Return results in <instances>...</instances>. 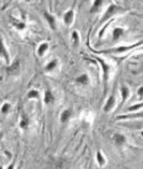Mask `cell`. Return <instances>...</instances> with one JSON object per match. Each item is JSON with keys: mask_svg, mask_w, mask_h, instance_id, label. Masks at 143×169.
<instances>
[{"mask_svg": "<svg viewBox=\"0 0 143 169\" xmlns=\"http://www.w3.org/2000/svg\"><path fill=\"white\" fill-rule=\"evenodd\" d=\"M118 10V7L115 5H111L109 6V8L107 9V11H106V15H105L104 19H103V20H106V19H107L109 18V17L113 16L114 15V13L116 11Z\"/></svg>", "mask_w": 143, "mask_h": 169, "instance_id": "1", "label": "cell"}, {"mask_svg": "<svg viewBox=\"0 0 143 169\" xmlns=\"http://www.w3.org/2000/svg\"><path fill=\"white\" fill-rule=\"evenodd\" d=\"M19 70V63L18 61H16L15 63H13L12 65H11L8 68V72L10 74H15L16 72H18Z\"/></svg>", "mask_w": 143, "mask_h": 169, "instance_id": "2", "label": "cell"}, {"mask_svg": "<svg viewBox=\"0 0 143 169\" xmlns=\"http://www.w3.org/2000/svg\"><path fill=\"white\" fill-rule=\"evenodd\" d=\"M0 55L3 56L6 59V62H9V57H8L7 51L5 50V47H4V44H3V42L1 40H0Z\"/></svg>", "mask_w": 143, "mask_h": 169, "instance_id": "3", "label": "cell"}, {"mask_svg": "<svg viewBox=\"0 0 143 169\" xmlns=\"http://www.w3.org/2000/svg\"><path fill=\"white\" fill-rule=\"evenodd\" d=\"M72 19H73V11H69L66 13L65 15V22H66V24H69L72 23Z\"/></svg>", "mask_w": 143, "mask_h": 169, "instance_id": "4", "label": "cell"}, {"mask_svg": "<svg viewBox=\"0 0 143 169\" xmlns=\"http://www.w3.org/2000/svg\"><path fill=\"white\" fill-rule=\"evenodd\" d=\"M45 17L46 18V19H47L48 23L50 24L51 27L52 28V29H55V19H54L52 16H51V15H50L49 13H47V12L45 13Z\"/></svg>", "mask_w": 143, "mask_h": 169, "instance_id": "5", "label": "cell"}, {"mask_svg": "<svg viewBox=\"0 0 143 169\" xmlns=\"http://www.w3.org/2000/svg\"><path fill=\"white\" fill-rule=\"evenodd\" d=\"M114 97H110V99H108V101H107V103H106V106H105V111H109L111 108H112L113 106H114Z\"/></svg>", "mask_w": 143, "mask_h": 169, "instance_id": "6", "label": "cell"}, {"mask_svg": "<svg viewBox=\"0 0 143 169\" xmlns=\"http://www.w3.org/2000/svg\"><path fill=\"white\" fill-rule=\"evenodd\" d=\"M114 140H115V142L118 144V145H122L123 143L125 142V137L123 135H120V134H116L114 136Z\"/></svg>", "mask_w": 143, "mask_h": 169, "instance_id": "7", "label": "cell"}, {"mask_svg": "<svg viewBox=\"0 0 143 169\" xmlns=\"http://www.w3.org/2000/svg\"><path fill=\"white\" fill-rule=\"evenodd\" d=\"M123 30L121 28H116L115 30L114 31V39H117L120 37L121 35L123 34Z\"/></svg>", "mask_w": 143, "mask_h": 169, "instance_id": "8", "label": "cell"}, {"mask_svg": "<svg viewBox=\"0 0 143 169\" xmlns=\"http://www.w3.org/2000/svg\"><path fill=\"white\" fill-rule=\"evenodd\" d=\"M70 115H71V112H70V111H65V112H63V113L61 114V121L62 122H66V120H68L70 118Z\"/></svg>", "mask_w": 143, "mask_h": 169, "instance_id": "9", "label": "cell"}, {"mask_svg": "<svg viewBox=\"0 0 143 169\" xmlns=\"http://www.w3.org/2000/svg\"><path fill=\"white\" fill-rule=\"evenodd\" d=\"M101 4H102V0H95V2H94V5H93V8H92V10H91V11H92V12L96 11L99 8V6L101 5Z\"/></svg>", "mask_w": 143, "mask_h": 169, "instance_id": "10", "label": "cell"}, {"mask_svg": "<svg viewBox=\"0 0 143 169\" xmlns=\"http://www.w3.org/2000/svg\"><path fill=\"white\" fill-rule=\"evenodd\" d=\"M47 48H48V44H41V45L39 46V55L42 56V55H43V53H44V52H46Z\"/></svg>", "mask_w": 143, "mask_h": 169, "instance_id": "11", "label": "cell"}, {"mask_svg": "<svg viewBox=\"0 0 143 169\" xmlns=\"http://www.w3.org/2000/svg\"><path fill=\"white\" fill-rule=\"evenodd\" d=\"M77 81L80 84H86L88 82V78L86 75H82L77 79Z\"/></svg>", "mask_w": 143, "mask_h": 169, "instance_id": "12", "label": "cell"}, {"mask_svg": "<svg viewBox=\"0 0 143 169\" xmlns=\"http://www.w3.org/2000/svg\"><path fill=\"white\" fill-rule=\"evenodd\" d=\"M53 100V97L52 95H51V93L50 92H47L46 93V98H45V102H46V104L50 103V102H51V101Z\"/></svg>", "mask_w": 143, "mask_h": 169, "instance_id": "13", "label": "cell"}, {"mask_svg": "<svg viewBox=\"0 0 143 169\" xmlns=\"http://www.w3.org/2000/svg\"><path fill=\"white\" fill-rule=\"evenodd\" d=\"M97 160H98V162L99 163V165H100V166H103V165H104V163H105V159L103 158L102 155H101V153H99V152L97 153Z\"/></svg>", "mask_w": 143, "mask_h": 169, "instance_id": "14", "label": "cell"}, {"mask_svg": "<svg viewBox=\"0 0 143 169\" xmlns=\"http://www.w3.org/2000/svg\"><path fill=\"white\" fill-rule=\"evenodd\" d=\"M55 66H56V60L51 61V62H50L49 64H48V65L46 66V70L51 71V70H52V69L54 68Z\"/></svg>", "mask_w": 143, "mask_h": 169, "instance_id": "15", "label": "cell"}, {"mask_svg": "<svg viewBox=\"0 0 143 169\" xmlns=\"http://www.w3.org/2000/svg\"><path fill=\"white\" fill-rule=\"evenodd\" d=\"M38 96H39V92L35 90L31 91V92L28 93V97L29 98H37Z\"/></svg>", "mask_w": 143, "mask_h": 169, "instance_id": "16", "label": "cell"}, {"mask_svg": "<svg viewBox=\"0 0 143 169\" xmlns=\"http://www.w3.org/2000/svg\"><path fill=\"white\" fill-rule=\"evenodd\" d=\"M127 95H128V90H127L126 87H123L122 88V97H123V100L127 99Z\"/></svg>", "mask_w": 143, "mask_h": 169, "instance_id": "17", "label": "cell"}, {"mask_svg": "<svg viewBox=\"0 0 143 169\" xmlns=\"http://www.w3.org/2000/svg\"><path fill=\"white\" fill-rule=\"evenodd\" d=\"M28 125V120L27 118H24L22 120V121L20 122V127H22V128H24V127H26Z\"/></svg>", "mask_w": 143, "mask_h": 169, "instance_id": "18", "label": "cell"}, {"mask_svg": "<svg viewBox=\"0 0 143 169\" xmlns=\"http://www.w3.org/2000/svg\"><path fill=\"white\" fill-rule=\"evenodd\" d=\"M9 109H10V104H8V103L4 104L2 107V112L5 113V112H7L8 111H9Z\"/></svg>", "mask_w": 143, "mask_h": 169, "instance_id": "19", "label": "cell"}, {"mask_svg": "<svg viewBox=\"0 0 143 169\" xmlns=\"http://www.w3.org/2000/svg\"><path fill=\"white\" fill-rule=\"evenodd\" d=\"M72 38H73V39H74V42H75L76 44H77L78 42H79V37H78V33L76 32V31H74V32L72 33Z\"/></svg>", "mask_w": 143, "mask_h": 169, "instance_id": "20", "label": "cell"}, {"mask_svg": "<svg viewBox=\"0 0 143 169\" xmlns=\"http://www.w3.org/2000/svg\"><path fill=\"white\" fill-rule=\"evenodd\" d=\"M15 25L17 26V28L18 29H23V28H24V23H15Z\"/></svg>", "mask_w": 143, "mask_h": 169, "instance_id": "21", "label": "cell"}, {"mask_svg": "<svg viewBox=\"0 0 143 169\" xmlns=\"http://www.w3.org/2000/svg\"><path fill=\"white\" fill-rule=\"evenodd\" d=\"M141 106H142V104H140V105H136V106H133V107H130V108H129V110H130V111L135 110V109H138V108H140V107H141Z\"/></svg>", "mask_w": 143, "mask_h": 169, "instance_id": "22", "label": "cell"}, {"mask_svg": "<svg viewBox=\"0 0 143 169\" xmlns=\"http://www.w3.org/2000/svg\"><path fill=\"white\" fill-rule=\"evenodd\" d=\"M142 92H143V88L142 87H141V88H140V90H139V94H140V96H141V98L142 97Z\"/></svg>", "mask_w": 143, "mask_h": 169, "instance_id": "23", "label": "cell"}]
</instances>
